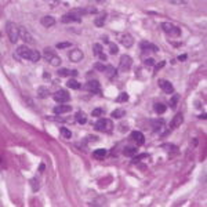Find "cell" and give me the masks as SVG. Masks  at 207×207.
<instances>
[{
	"instance_id": "obj_1",
	"label": "cell",
	"mask_w": 207,
	"mask_h": 207,
	"mask_svg": "<svg viewBox=\"0 0 207 207\" xmlns=\"http://www.w3.org/2000/svg\"><path fill=\"white\" fill-rule=\"evenodd\" d=\"M17 54L19 57H22L24 60H29L32 62H37L40 60V53L36 50H32V48H28L26 46H19L17 48Z\"/></svg>"
},
{
	"instance_id": "obj_2",
	"label": "cell",
	"mask_w": 207,
	"mask_h": 207,
	"mask_svg": "<svg viewBox=\"0 0 207 207\" xmlns=\"http://www.w3.org/2000/svg\"><path fill=\"white\" fill-rule=\"evenodd\" d=\"M6 32H7V36L11 43L15 44L19 39V28L15 25L14 22H7L6 24Z\"/></svg>"
},
{
	"instance_id": "obj_3",
	"label": "cell",
	"mask_w": 207,
	"mask_h": 207,
	"mask_svg": "<svg viewBox=\"0 0 207 207\" xmlns=\"http://www.w3.org/2000/svg\"><path fill=\"white\" fill-rule=\"evenodd\" d=\"M44 58L47 60V62L51 65V66H60L61 65V58L58 57L57 54H55L54 50H51L50 47L44 48Z\"/></svg>"
},
{
	"instance_id": "obj_4",
	"label": "cell",
	"mask_w": 207,
	"mask_h": 207,
	"mask_svg": "<svg viewBox=\"0 0 207 207\" xmlns=\"http://www.w3.org/2000/svg\"><path fill=\"white\" fill-rule=\"evenodd\" d=\"M94 129L97 131H102V133H110V131L113 130V124L109 119L102 117V119L97 120V123L94 124Z\"/></svg>"
},
{
	"instance_id": "obj_5",
	"label": "cell",
	"mask_w": 207,
	"mask_h": 207,
	"mask_svg": "<svg viewBox=\"0 0 207 207\" xmlns=\"http://www.w3.org/2000/svg\"><path fill=\"white\" fill-rule=\"evenodd\" d=\"M162 29H163L167 34H170V36H174V37L181 36V29H179L178 26L170 24V22H163L162 24Z\"/></svg>"
},
{
	"instance_id": "obj_6",
	"label": "cell",
	"mask_w": 207,
	"mask_h": 207,
	"mask_svg": "<svg viewBox=\"0 0 207 207\" xmlns=\"http://www.w3.org/2000/svg\"><path fill=\"white\" fill-rule=\"evenodd\" d=\"M53 98H54V101L58 102V104H65V102H68L69 99H71V94H69L66 90L60 88L53 94Z\"/></svg>"
},
{
	"instance_id": "obj_7",
	"label": "cell",
	"mask_w": 207,
	"mask_h": 207,
	"mask_svg": "<svg viewBox=\"0 0 207 207\" xmlns=\"http://www.w3.org/2000/svg\"><path fill=\"white\" fill-rule=\"evenodd\" d=\"M83 88L87 90L90 93H94V94H101V86H99L98 80H88L83 86Z\"/></svg>"
},
{
	"instance_id": "obj_8",
	"label": "cell",
	"mask_w": 207,
	"mask_h": 207,
	"mask_svg": "<svg viewBox=\"0 0 207 207\" xmlns=\"http://www.w3.org/2000/svg\"><path fill=\"white\" fill-rule=\"evenodd\" d=\"M131 65H133V60H131V57L130 55H122L120 57V64H119V69L122 72H129L130 71V68H131Z\"/></svg>"
},
{
	"instance_id": "obj_9",
	"label": "cell",
	"mask_w": 207,
	"mask_h": 207,
	"mask_svg": "<svg viewBox=\"0 0 207 207\" xmlns=\"http://www.w3.org/2000/svg\"><path fill=\"white\" fill-rule=\"evenodd\" d=\"M61 22L64 24H71V22H82V17L79 14H76L73 11L68 13V14H64L61 18Z\"/></svg>"
},
{
	"instance_id": "obj_10",
	"label": "cell",
	"mask_w": 207,
	"mask_h": 207,
	"mask_svg": "<svg viewBox=\"0 0 207 207\" xmlns=\"http://www.w3.org/2000/svg\"><path fill=\"white\" fill-rule=\"evenodd\" d=\"M157 84L166 94H172V93H174V86H172L168 80H166V79H159Z\"/></svg>"
},
{
	"instance_id": "obj_11",
	"label": "cell",
	"mask_w": 207,
	"mask_h": 207,
	"mask_svg": "<svg viewBox=\"0 0 207 207\" xmlns=\"http://www.w3.org/2000/svg\"><path fill=\"white\" fill-rule=\"evenodd\" d=\"M119 41L123 44L124 47H131L134 44V37L131 36L130 33H122V34H119Z\"/></svg>"
},
{
	"instance_id": "obj_12",
	"label": "cell",
	"mask_w": 207,
	"mask_h": 207,
	"mask_svg": "<svg viewBox=\"0 0 207 207\" xmlns=\"http://www.w3.org/2000/svg\"><path fill=\"white\" fill-rule=\"evenodd\" d=\"M69 57V61L72 62H79L83 60V57H84V54H83L82 50H79V48H73V50H71V53L68 54Z\"/></svg>"
},
{
	"instance_id": "obj_13",
	"label": "cell",
	"mask_w": 207,
	"mask_h": 207,
	"mask_svg": "<svg viewBox=\"0 0 207 207\" xmlns=\"http://www.w3.org/2000/svg\"><path fill=\"white\" fill-rule=\"evenodd\" d=\"M72 110V106L68 105V104H60V105H57L55 108L53 109V112L55 115H64V113H68Z\"/></svg>"
},
{
	"instance_id": "obj_14",
	"label": "cell",
	"mask_w": 207,
	"mask_h": 207,
	"mask_svg": "<svg viewBox=\"0 0 207 207\" xmlns=\"http://www.w3.org/2000/svg\"><path fill=\"white\" fill-rule=\"evenodd\" d=\"M131 140L135 141L137 146H141V145L145 144V137H144V134L141 133V131H137V130L131 133Z\"/></svg>"
},
{
	"instance_id": "obj_15",
	"label": "cell",
	"mask_w": 207,
	"mask_h": 207,
	"mask_svg": "<svg viewBox=\"0 0 207 207\" xmlns=\"http://www.w3.org/2000/svg\"><path fill=\"white\" fill-rule=\"evenodd\" d=\"M140 47H141V50H142V51H145V53H148V51H153V53H157V51H159L157 46H155V44L149 43V41H141V43H140Z\"/></svg>"
},
{
	"instance_id": "obj_16",
	"label": "cell",
	"mask_w": 207,
	"mask_h": 207,
	"mask_svg": "<svg viewBox=\"0 0 207 207\" xmlns=\"http://www.w3.org/2000/svg\"><path fill=\"white\" fill-rule=\"evenodd\" d=\"M19 37H22V40L25 41V43H34V40L32 39V36H30V33L28 32V30L25 29V28L19 26Z\"/></svg>"
},
{
	"instance_id": "obj_17",
	"label": "cell",
	"mask_w": 207,
	"mask_h": 207,
	"mask_svg": "<svg viewBox=\"0 0 207 207\" xmlns=\"http://www.w3.org/2000/svg\"><path fill=\"white\" fill-rule=\"evenodd\" d=\"M57 75L58 76H77V71L76 69H68V68H60L57 71Z\"/></svg>"
},
{
	"instance_id": "obj_18",
	"label": "cell",
	"mask_w": 207,
	"mask_h": 207,
	"mask_svg": "<svg viewBox=\"0 0 207 207\" xmlns=\"http://www.w3.org/2000/svg\"><path fill=\"white\" fill-rule=\"evenodd\" d=\"M73 13L79 14V15H86V14H95L97 13V8L94 7H86V8H75Z\"/></svg>"
},
{
	"instance_id": "obj_19",
	"label": "cell",
	"mask_w": 207,
	"mask_h": 207,
	"mask_svg": "<svg viewBox=\"0 0 207 207\" xmlns=\"http://www.w3.org/2000/svg\"><path fill=\"white\" fill-rule=\"evenodd\" d=\"M182 122H184V115H182V113H177L171 122V129H177L178 126L182 124Z\"/></svg>"
},
{
	"instance_id": "obj_20",
	"label": "cell",
	"mask_w": 207,
	"mask_h": 207,
	"mask_svg": "<svg viewBox=\"0 0 207 207\" xmlns=\"http://www.w3.org/2000/svg\"><path fill=\"white\" fill-rule=\"evenodd\" d=\"M41 25L46 26V28H50V26H54L55 25V18H53V17L47 15V17H43V18L40 19Z\"/></svg>"
},
{
	"instance_id": "obj_21",
	"label": "cell",
	"mask_w": 207,
	"mask_h": 207,
	"mask_svg": "<svg viewBox=\"0 0 207 207\" xmlns=\"http://www.w3.org/2000/svg\"><path fill=\"white\" fill-rule=\"evenodd\" d=\"M123 153L126 155V156H129V157H133L138 153V148L137 146H126L123 149Z\"/></svg>"
},
{
	"instance_id": "obj_22",
	"label": "cell",
	"mask_w": 207,
	"mask_h": 207,
	"mask_svg": "<svg viewBox=\"0 0 207 207\" xmlns=\"http://www.w3.org/2000/svg\"><path fill=\"white\" fill-rule=\"evenodd\" d=\"M105 19H106V13H99L98 15H97V18L94 19V24L98 28H101L104 26V22H105Z\"/></svg>"
},
{
	"instance_id": "obj_23",
	"label": "cell",
	"mask_w": 207,
	"mask_h": 207,
	"mask_svg": "<svg viewBox=\"0 0 207 207\" xmlns=\"http://www.w3.org/2000/svg\"><path fill=\"white\" fill-rule=\"evenodd\" d=\"M75 117H76V122H77L79 124H84L86 122H87V115H86L83 110H79Z\"/></svg>"
},
{
	"instance_id": "obj_24",
	"label": "cell",
	"mask_w": 207,
	"mask_h": 207,
	"mask_svg": "<svg viewBox=\"0 0 207 207\" xmlns=\"http://www.w3.org/2000/svg\"><path fill=\"white\" fill-rule=\"evenodd\" d=\"M93 156H94V159H97V160H102V159L106 156V149H95L93 152Z\"/></svg>"
},
{
	"instance_id": "obj_25",
	"label": "cell",
	"mask_w": 207,
	"mask_h": 207,
	"mask_svg": "<svg viewBox=\"0 0 207 207\" xmlns=\"http://www.w3.org/2000/svg\"><path fill=\"white\" fill-rule=\"evenodd\" d=\"M66 86L69 88H72V90H79L82 87V84L76 80V79H69V80L66 82Z\"/></svg>"
},
{
	"instance_id": "obj_26",
	"label": "cell",
	"mask_w": 207,
	"mask_h": 207,
	"mask_svg": "<svg viewBox=\"0 0 207 207\" xmlns=\"http://www.w3.org/2000/svg\"><path fill=\"white\" fill-rule=\"evenodd\" d=\"M105 75L108 76L109 79L115 77V76L117 75V69H116V68H113L112 65H108V66H106V69H105Z\"/></svg>"
},
{
	"instance_id": "obj_27",
	"label": "cell",
	"mask_w": 207,
	"mask_h": 207,
	"mask_svg": "<svg viewBox=\"0 0 207 207\" xmlns=\"http://www.w3.org/2000/svg\"><path fill=\"white\" fill-rule=\"evenodd\" d=\"M166 105L164 104H160V102H157V104H155L153 105V110L157 113V115H162V113H164L166 112Z\"/></svg>"
},
{
	"instance_id": "obj_28",
	"label": "cell",
	"mask_w": 207,
	"mask_h": 207,
	"mask_svg": "<svg viewBox=\"0 0 207 207\" xmlns=\"http://www.w3.org/2000/svg\"><path fill=\"white\" fill-rule=\"evenodd\" d=\"M50 95V91H48L47 87H39L37 88V97L39 98H47Z\"/></svg>"
},
{
	"instance_id": "obj_29",
	"label": "cell",
	"mask_w": 207,
	"mask_h": 207,
	"mask_svg": "<svg viewBox=\"0 0 207 207\" xmlns=\"http://www.w3.org/2000/svg\"><path fill=\"white\" fill-rule=\"evenodd\" d=\"M123 115H126V112H124L123 109H115L112 113H110V116H112L113 119H120V117H123Z\"/></svg>"
},
{
	"instance_id": "obj_30",
	"label": "cell",
	"mask_w": 207,
	"mask_h": 207,
	"mask_svg": "<svg viewBox=\"0 0 207 207\" xmlns=\"http://www.w3.org/2000/svg\"><path fill=\"white\" fill-rule=\"evenodd\" d=\"M178 101H179V94H174L172 95V98L170 99V108L171 109H175V106H177V104H178Z\"/></svg>"
},
{
	"instance_id": "obj_31",
	"label": "cell",
	"mask_w": 207,
	"mask_h": 207,
	"mask_svg": "<svg viewBox=\"0 0 207 207\" xmlns=\"http://www.w3.org/2000/svg\"><path fill=\"white\" fill-rule=\"evenodd\" d=\"M60 133H61V135L64 137V138H66V140H69V138L72 137L71 130H68L66 127H61V129H60Z\"/></svg>"
},
{
	"instance_id": "obj_32",
	"label": "cell",
	"mask_w": 207,
	"mask_h": 207,
	"mask_svg": "<svg viewBox=\"0 0 207 207\" xmlns=\"http://www.w3.org/2000/svg\"><path fill=\"white\" fill-rule=\"evenodd\" d=\"M126 101H129V94L127 93H120L116 98V102H126Z\"/></svg>"
},
{
	"instance_id": "obj_33",
	"label": "cell",
	"mask_w": 207,
	"mask_h": 207,
	"mask_svg": "<svg viewBox=\"0 0 207 207\" xmlns=\"http://www.w3.org/2000/svg\"><path fill=\"white\" fill-rule=\"evenodd\" d=\"M145 157H148V153H142V155H138V156H133V160H131V163L133 164H137V163H140L142 159Z\"/></svg>"
},
{
	"instance_id": "obj_34",
	"label": "cell",
	"mask_w": 207,
	"mask_h": 207,
	"mask_svg": "<svg viewBox=\"0 0 207 207\" xmlns=\"http://www.w3.org/2000/svg\"><path fill=\"white\" fill-rule=\"evenodd\" d=\"M93 51H94L95 55H99V54L104 53V48H102V46L99 43H95L94 46H93Z\"/></svg>"
},
{
	"instance_id": "obj_35",
	"label": "cell",
	"mask_w": 207,
	"mask_h": 207,
	"mask_svg": "<svg viewBox=\"0 0 207 207\" xmlns=\"http://www.w3.org/2000/svg\"><path fill=\"white\" fill-rule=\"evenodd\" d=\"M93 68L95 69V71H99V72H104L105 73V69H106V66L104 64H101V62H95L94 65H93Z\"/></svg>"
},
{
	"instance_id": "obj_36",
	"label": "cell",
	"mask_w": 207,
	"mask_h": 207,
	"mask_svg": "<svg viewBox=\"0 0 207 207\" xmlns=\"http://www.w3.org/2000/svg\"><path fill=\"white\" fill-rule=\"evenodd\" d=\"M152 124H153V130L157 131L162 129V126H163V120H152Z\"/></svg>"
},
{
	"instance_id": "obj_37",
	"label": "cell",
	"mask_w": 207,
	"mask_h": 207,
	"mask_svg": "<svg viewBox=\"0 0 207 207\" xmlns=\"http://www.w3.org/2000/svg\"><path fill=\"white\" fill-rule=\"evenodd\" d=\"M30 185H32V189H33V192H37V189H39V179L37 178H32L30 179Z\"/></svg>"
},
{
	"instance_id": "obj_38",
	"label": "cell",
	"mask_w": 207,
	"mask_h": 207,
	"mask_svg": "<svg viewBox=\"0 0 207 207\" xmlns=\"http://www.w3.org/2000/svg\"><path fill=\"white\" fill-rule=\"evenodd\" d=\"M108 46H109V53H110V54L115 55V54L119 53V48H117V46H116L115 43H110V41H109Z\"/></svg>"
},
{
	"instance_id": "obj_39",
	"label": "cell",
	"mask_w": 207,
	"mask_h": 207,
	"mask_svg": "<svg viewBox=\"0 0 207 207\" xmlns=\"http://www.w3.org/2000/svg\"><path fill=\"white\" fill-rule=\"evenodd\" d=\"M162 148L166 151H174V152H177V146L175 145H172V144H163L162 145Z\"/></svg>"
},
{
	"instance_id": "obj_40",
	"label": "cell",
	"mask_w": 207,
	"mask_h": 207,
	"mask_svg": "<svg viewBox=\"0 0 207 207\" xmlns=\"http://www.w3.org/2000/svg\"><path fill=\"white\" fill-rule=\"evenodd\" d=\"M91 115L94 116V117H99L101 115H104V109L101 108H97V109H93V112H91Z\"/></svg>"
},
{
	"instance_id": "obj_41",
	"label": "cell",
	"mask_w": 207,
	"mask_h": 207,
	"mask_svg": "<svg viewBox=\"0 0 207 207\" xmlns=\"http://www.w3.org/2000/svg\"><path fill=\"white\" fill-rule=\"evenodd\" d=\"M57 48H68V47H71V43L69 41H62V43H57V46H55Z\"/></svg>"
},
{
	"instance_id": "obj_42",
	"label": "cell",
	"mask_w": 207,
	"mask_h": 207,
	"mask_svg": "<svg viewBox=\"0 0 207 207\" xmlns=\"http://www.w3.org/2000/svg\"><path fill=\"white\" fill-rule=\"evenodd\" d=\"M145 65H148V66H152V65H155V60L153 58H146V60L144 61Z\"/></svg>"
},
{
	"instance_id": "obj_43",
	"label": "cell",
	"mask_w": 207,
	"mask_h": 207,
	"mask_svg": "<svg viewBox=\"0 0 207 207\" xmlns=\"http://www.w3.org/2000/svg\"><path fill=\"white\" fill-rule=\"evenodd\" d=\"M166 65V62L164 61H162V62H159V64H156V66H155V71H159V69H162Z\"/></svg>"
},
{
	"instance_id": "obj_44",
	"label": "cell",
	"mask_w": 207,
	"mask_h": 207,
	"mask_svg": "<svg viewBox=\"0 0 207 207\" xmlns=\"http://www.w3.org/2000/svg\"><path fill=\"white\" fill-rule=\"evenodd\" d=\"M186 58H188V55H186V54H182V55H178L177 60L181 61V62H184V61H186Z\"/></svg>"
},
{
	"instance_id": "obj_45",
	"label": "cell",
	"mask_w": 207,
	"mask_h": 207,
	"mask_svg": "<svg viewBox=\"0 0 207 207\" xmlns=\"http://www.w3.org/2000/svg\"><path fill=\"white\" fill-rule=\"evenodd\" d=\"M101 40L104 41V43L109 44V39H108V36H106V34H105V36H101Z\"/></svg>"
},
{
	"instance_id": "obj_46",
	"label": "cell",
	"mask_w": 207,
	"mask_h": 207,
	"mask_svg": "<svg viewBox=\"0 0 207 207\" xmlns=\"http://www.w3.org/2000/svg\"><path fill=\"white\" fill-rule=\"evenodd\" d=\"M98 57H99V60H101V61H106V54L102 53V54H99Z\"/></svg>"
},
{
	"instance_id": "obj_47",
	"label": "cell",
	"mask_w": 207,
	"mask_h": 207,
	"mask_svg": "<svg viewBox=\"0 0 207 207\" xmlns=\"http://www.w3.org/2000/svg\"><path fill=\"white\" fill-rule=\"evenodd\" d=\"M87 140H88V141H97V140H98V138H97L95 135H88Z\"/></svg>"
},
{
	"instance_id": "obj_48",
	"label": "cell",
	"mask_w": 207,
	"mask_h": 207,
	"mask_svg": "<svg viewBox=\"0 0 207 207\" xmlns=\"http://www.w3.org/2000/svg\"><path fill=\"white\" fill-rule=\"evenodd\" d=\"M44 168H46V166L41 163V164H40V167H39V171H40V172H43V171H44Z\"/></svg>"
},
{
	"instance_id": "obj_49",
	"label": "cell",
	"mask_w": 207,
	"mask_h": 207,
	"mask_svg": "<svg viewBox=\"0 0 207 207\" xmlns=\"http://www.w3.org/2000/svg\"><path fill=\"white\" fill-rule=\"evenodd\" d=\"M43 77H44V79H50V73H47V72H44V73H43Z\"/></svg>"
},
{
	"instance_id": "obj_50",
	"label": "cell",
	"mask_w": 207,
	"mask_h": 207,
	"mask_svg": "<svg viewBox=\"0 0 207 207\" xmlns=\"http://www.w3.org/2000/svg\"><path fill=\"white\" fill-rule=\"evenodd\" d=\"M199 117H200V119H206V113H203V115H199Z\"/></svg>"
}]
</instances>
